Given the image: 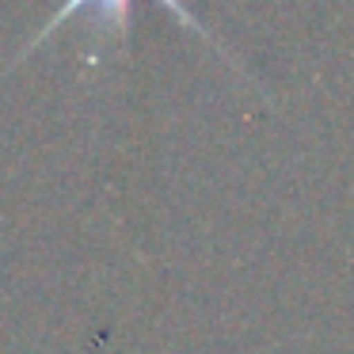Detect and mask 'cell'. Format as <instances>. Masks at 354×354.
Segmentation results:
<instances>
[{
    "mask_svg": "<svg viewBox=\"0 0 354 354\" xmlns=\"http://www.w3.org/2000/svg\"><path fill=\"white\" fill-rule=\"evenodd\" d=\"M84 4H95V8H100V19H103L107 27H118V31H126V16H130V0H65V4H62V12H57V16L50 19L46 27H42V31H39V39H35V42H42L46 35H54V27H62L65 19H69L73 12H80ZM164 4H168V8L176 12V19H179L183 27H191V31H202V27L194 24V16L183 8V4H179V0H164Z\"/></svg>",
    "mask_w": 354,
    "mask_h": 354,
    "instance_id": "6da1fadb",
    "label": "cell"
}]
</instances>
